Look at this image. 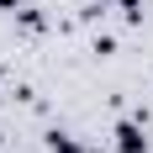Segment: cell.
<instances>
[{
	"label": "cell",
	"instance_id": "6da1fadb",
	"mask_svg": "<svg viewBox=\"0 0 153 153\" xmlns=\"http://www.w3.org/2000/svg\"><path fill=\"white\" fill-rule=\"evenodd\" d=\"M116 148H122V153H143V148H148V137L127 122V127H116Z\"/></svg>",
	"mask_w": 153,
	"mask_h": 153
},
{
	"label": "cell",
	"instance_id": "7a4b0ae2",
	"mask_svg": "<svg viewBox=\"0 0 153 153\" xmlns=\"http://www.w3.org/2000/svg\"><path fill=\"white\" fill-rule=\"evenodd\" d=\"M48 148H53V153H79L74 137H63V132H53V143H48Z\"/></svg>",
	"mask_w": 153,
	"mask_h": 153
}]
</instances>
